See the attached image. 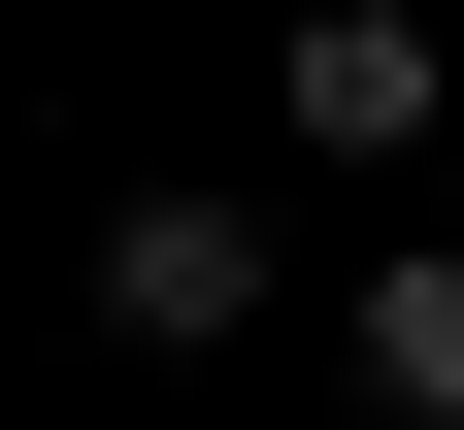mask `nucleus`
Wrapping results in <instances>:
<instances>
[{
    "mask_svg": "<svg viewBox=\"0 0 464 430\" xmlns=\"http://www.w3.org/2000/svg\"><path fill=\"white\" fill-rule=\"evenodd\" d=\"M299 133H332V166L431 133V0H299Z\"/></svg>",
    "mask_w": 464,
    "mask_h": 430,
    "instance_id": "1",
    "label": "nucleus"
},
{
    "mask_svg": "<svg viewBox=\"0 0 464 430\" xmlns=\"http://www.w3.org/2000/svg\"><path fill=\"white\" fill-rule=\"evenodd\" d=\"M232 298H266V232H232V199H133V232H100V331H166V364H199Z\"/></svg>",
    "mask_w": 464,
    "mask_h": 430,
    "instance_id": "2",
    "label": "nucleus"
},
{
    "mask_svg": "<svg viewBox=\"0 0 464 430\" xmlns=\"http://www.w3.org/2000/svg\"><path fill=\"white\" fill-rule=\"evenodd\" d=\"M365 397H398V430H464V232H431V265H365Z\"/></svg>",
    "mask_w": 464,
    "mask_h": 430,
    "instance_id": "3",
    "label": "nucleus"
}]
</instances>
